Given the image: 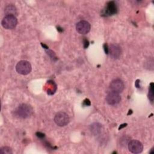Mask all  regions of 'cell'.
Here are the masks:
<instances>
[{
  "instance_id": "obj_1",
  "label": "cell",
  "mask_w": 154,
  "mask_h": 154,
  "mask_svg": "<svg viewBox=\"0 0 154 154\" xmlns=\"http://www.w3.org/2000/svg\"><path fill=\"white\" fill-rule=\"evenodd\" d=\"M32 113V107L26 103H22L14 111V114L16 117L26 119L31 116Z\"/></svg>"
},
{
  "instance_id": "obj_11",
  "label": "cell",
  "mask_w": 154,
  "mask_h": 154,
  "mask_svg": "<svg viewBox=\"0 0 154 154\" xmlns=\"http://www.w3.org/2000/svg\"><path fill=\"white\" fill-rule=\"evenodd\" d=\"M4 12L6 15H13L16 16V15H17V11L16 7L11 4L7 5L5 8Z\"/></svg>"
},
{
  "instance_id": "obj_4",
  "label": "cell",
  "mask_w": 154,
  "mask_h": 154,
  "mask_svg": "<svg viewBox=\"0 0 154 154\" xmlns=\"http://www.w3.org/2000/svg\"><path fill=\"white\" fill-rule=\"evenodd\" d=\"M69 117L64 112H58L54 117L55 123L59 126L63 127L66 126L69 123Z\"/></svg>"
},
{
  "instance_id": "obj_12",
  "label": "cell",
  "mask_w": 154,
  "mask_h": 154,
  "mask_svg": "<svg viewBox=\"0 0 154 154\" xmlns=\"http://www.w3.org/2000/svg\"><path fill=\"white\" fill-rule=\"evenodd\" d=\"M101 128H102V126L99 123H93L91 125V131L94 134H97L100 132Z\"/></svg>"
},
{
  "instance_id": "obj_18",
  "label": "cell",
  "mask_w": 154,
  "mask_h": 154,
  "mask_svg": "<svg viewBox=\"0 0 154 154\" xmlns=\"http://www.w3.org/2000/svg\"><path fill=\"white\" fill-rule=\"evenodd\" d=\"M36 134H37V136L38 137H39V138H43V137H45V135H44L43 134L40 132H37Z\"/></svg>"
},
{
  "instance_id": "obj_15",
  "label": "cell",
  "mask_w": 154,
  "mask_h": 154,
  "mask_svg": "<svg viewBox=\"0 0 154 154\" xmlns=\"http://www.w3.org/2000/svg\"><path fill=\"white\" fill-rule=\"evenodd\" d=\"M83 105H85V106H89L90 105V101L89 99H86L84 100V102H83Z\"/></svg>"
},
{
  "instance_id": "obj_17",
  "label": "cell",
  "mask_w": 154,
  "mask_h": 154,
  "mask_svg": "<svg viewBox=\"0 0 154 154\" xmlns=\"http://www.w3.org/2000/svg\"><path fill=\"white\" fill-rule=\"evenodd\" d=\"M103 48H104V50H105V52L106 54H108V46L107 45V44L105 43L103 45Z\"/></svg>"
},
{
  "instance_id": "obj_10",
  "label": "cell",
  "mask_w": 154,
  "mask_h": 154,
  "mask_svg": "<svg viewBox=\"0 0 154 154\" xmlns=\"http://www.w3.org/2000/svg\"><path fill=\"white\" fill-rule=\"evenodd\" d=\"M108 53L112 58L117 59L121 54V49L118 45L112 44L108 47Z\"/></svg>"
},
{
  "instance_id": "obj_3",
  "label": "cell",
  "mask_w": 154,
  "mask_h": 154,
  "mask_svg": "<svg viewBox=\"0 0 154 154\" xmlns=\"http://www.w3.org/2000/svg\"><path fill=\"white\" fill-rule=\"evenodd\" d=\"M17 23V19L16 17L13 15H6L1 22L3 28L7 29H11L15 28Z\"/></svg>"
},
{
  "instance_id": "obj_6",
  "label": "cell",
  "mask_w": 154,
  "mask_h": 154,
  "mask_svg": "<svg viewBox=\"0 0 154 154\" xmlns=\"http://www.w3.org/2000/svg\"><path fill=\"white\" fill-rule=\"evenodd\" d=\"M128 149L132 153H140L143 151V146L140 141L133 140L129 141L128 144Z\"/></svg>"
},
{
  "instance_id": "obj_5",
  "label": "cell",
  "mask_w": 154,
  "mask_h": 154,
  "mask_svg": "<svg viewBox=\"0 0 154 154\" xmlns=\"http://www.w3.org/2000/svg\"><path fill=\"white\" fill-rule=\"evenodd\" d=\"M117 11V7L114 1H109L106 3L102 11V15L105 16H111L116 14Z\"/></svg>"
},
{
  "instance_id": "obj_9",
  "label": "cell",
  "mask_w": 154,
  "mask_h": 154,
  "mask_svg": "<svg viewBox=\"0 0 154 154\" xmlns=\"http://www.w3.org/2000/svg\"><path fill=\"white\" fill-rule=\"evenodd\" d=\"M121 100V97L119 93L115 91L109 92L106 96V102L111 105H114L119 103Z\"/></svg>"
},
{
  "instance_id": "obj_8",
  "label": "cell",
  "mask_w": 154,
  "mask_h": 154,
  "mask_svg": "<svg viewBox=\"0 0 154 154\" xmlns=\"http://www.w3.org/2000/svg\"><path fill=\"white\" fill-rule=\"evenodd\" d=\"M109 88L112 91H115L116 93H121L125 88V84L122 80L120 79H116L113 80L110 85Z\"/></svg>"
},
{
  "instance_id": "obj_13",
  "label": "cell",
  "mask_w": 154,
  "mask_h": 154,
  "mask_svg": "<svg viewBox=\"0 0 154 154\" xmlns=\"http://www.w3.org/2000/svg\"><path fill=\"white\" fill-rule=\"evenodd\" d=\"M12 149L8 146H4L0 149V154H12Z\"/></svg>"
},
{
  "instance_id": "obj_16",
  "label": "cell",
  "mask_w": 154,
  "mask_h": 154,
  "mask_svg": "<svg viewBox=\"0 0 154 154\" xmlns=\"http://www.w3.org/2000/svg\"><path fill=\"white\" fill-rule=\"evenodd\" d=\"M83 41H84V47L85 48H87L88 47V45H89V42H88V41L87 39H85V38H84Z\"/></svg>"
},
{
  "instance_id": "obj_7",
  "label": "cell",
  "mask_w": 154,
  "mask_h": 154,
  "mask_svg": "<svg viewBox=\"0 0 154 154\" xmlns=\"http://www.w3.org/2000/svg\"><path fill=\"white\" fill-rule=\"evenodd\" d=\"M91 28L90 24L86 20H81L78 22L76 25V30L81 34H87Z\"/></svg>"
},
{
  "instance_id": "obj_20",
  "label": "cell",
  "mask_w": 154,
  "mask_h": 154,
  "mask_svg": "<svg viewBox=\"0 0 154 154\" xmlns=\"http://www.w3.org/2000/svg\"><path fill=\"white\" fill-rule=\"evenodd\" d=\"M127 125V124H123V125H121L120 126V127L119 128V129L120 130V129H121L122 128H123V127H125V126H126Z\"/></svg>"
},
{
  "instance_id": "obj_2",
  "label": "cell",
  "mask_w": 154,
  "mask_h": 154,
  "mask_svg": "<svg viewBox=\"0 0 154 154\" xmlns=\"http://www.w3.org/2000/svg\"><path fill=\"white\" fill-rule=\"evenodd\" d=\"M31 65L30 63L26 60H21L17 63L16 66V70L19 74L26 75L31 71Z\"/></svg>"
},
{
  "instance_id": "obj_14",
  "label": "cell",
  "mask_w": 154,
  "mask_h": 154,
  "mask_svg": "<svg viewBox=\"0 0 154 154\" xmlns=\"http://www.w3.org/2000/svg\"><path fill=\"white\" fill-rule=\"evenodd\" d=\"M148 97L150 102L152 103L153 101V83L151 82L149 85Z\"/></svg>"
},
{
  "instance_id": "obj_19",
  "label": "cell",
  "mask_w": 154,
  "mask_h": 154,
  "mask_svg": "<svg viewBox=\"0 0 154 154\" xmlns=\"http://www.w3.org/2000/svg\"><path fill=\"white\" fill-rule=\"evenodd\" d=\"M139 81H140V80H137L136 81V82H135V86H136V87H137V88H138L140 86H139V85H138V83H139Z\"/></svg>"
}]
</instances>
